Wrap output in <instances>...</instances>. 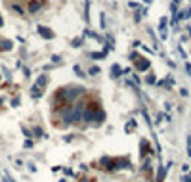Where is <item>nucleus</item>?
<instances>
[{
  "label": "nucleus",
  "instance_id": "5",
  "mask_svg": "<svg viewBox=\"0 0 191 182\" xmlns=\"http://www.w3.org/2000/svg\"><path fill=\"white\" fill-rule=\"evenodd\" d=\"M0 25H2V16H0Z\"/></svg>",
  "mask_w": 191,
  "mask_h": 182
},
{
  "label": "nucleus",
  "instance_id": "4",
  "mask_svg": "<svg viewBox=\"0 0 191 182\" xmlns=\"http://www.w3.org/2000/svg\"><path fill=\"white\" fill-rule=\"evenodd\" d=\"M38 31H40V35H42V37H48V39H52V37H54V33H52L50 29H46V27H38Z\"/></svg>",
  "mask_w": 191,
  "mask_h": 182
},
{
  "label": "nucleus",
  "instance_id": "6",
  "mask_svg": "<svg viewBox=\"0 0 191 182\" xmlns=\"http://www.w3.org/2000/svg\"><path fill=\"white\" fill-rule=\"evenodd\" d=\"M0 48H2V40H0Z\"/></svg>",
  "mask_w": 191,
  "mask_h": 182
},
{
  "label": "nucleus",
  "instance_id": "2",
  "mask_svg": "<svg viewBox=\"0 0 191 182\" xmlns=\"http://www.w3.org/2000/svg\"><path fill=\"white\" fill-rule=\"evenodd\" d=\"M134 60H136L134 63H136V67H138L140 71H145V69L149 67V61L145 60V58H140V56H134Z\"/></svg>",
  "mask_w": 191,
  "mask_h": 182
},
{
  "label": "nucleus",
  "instance_id": "3",
  "mask_svg": "<svg viewBox=\"0 0 191 182\" xmlns=\"http://www.w3.org/2000/svg\"><path fill=\"white\" fill-rule=\"evenodd\" d=\"M42 4H44V0H35V2H31V4H29V10H31L33 14H35V12H37V10H38Z\"/></svg>",
  "mask_w": 191,
  "mask_h": 182
},
{
  "label": "nucleus",
  "instance_id": "1",
  "mask_svg": "<svg viewBox=\"0 0 191 182\" xmlns=\"http://www.w3.org/2000/svg\"><path fill=\"white\" fill-rule=\"evenodd\" d=\"M46 83H48V77L42 75L38 81L35 83V86H33V92H31L33 98H40V96H42V90H44V86H46Z\"/></svg>",
  "mask_w": 191,
  "mask_h": 182
}]
</instances>
